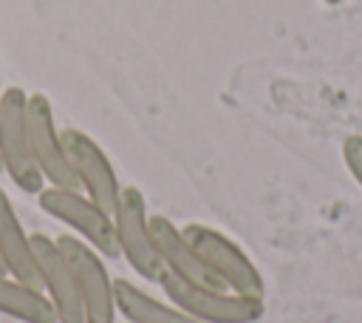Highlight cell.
<instances>
[{"instance_id":"6da1fadb","label":"cell","mask_w":362,"mask_h":323,"mask_svg":"<svg viewBox=\"0 0 362 323\" xmlns=\"http://www.w3.org/2000/svg\"><path fill=\"white\" fill-rule=\"evenodd\" d=\"M0 162L23 193L40 196L45 190V178L34 162L28 139V94L17 85L3 88L0 96Z\"/></svg>"},{"instance_id":"7a4b0ae2","label":"cell","mask_w":362,"mask_h":323,"mask_svg":"<svg viewBox=\"0 0 362 323\" xmlns=\"http://www.w3.org/2000/svg\"><path fill=\"white\" fill-rule=\"evenodd\" d=\"M158 283L173 306H178L181 312H187L201 323H255L263 317L260 298H246L229 289L198 286L170 272H164Z\"/></svg>"},{"instance_id":"3957f363","label":"cell","mask_w":362,"mask_h":323,"mask_svg":"<svg viewBox=\"0 0 362 323\" xmlns=\"http://www.w3.org/2000/svg\"><path fill=\"white\" fill-rule=\"evenodd\" d=\"M40 207L74 230L76 238L90 244L102 258H119V241H116V224L107 210H102L93 198H88L82 190H62V187H45L37 196Z\"/></svg>"},{"instance_id":"277c9868","label":"cell","mask_w":362,"mask_h":323,"mask_svg":"<svg viewBox=\"0 0 362 323\" xmlns=\"http://www.w3.org/2000/svg\"><path fill=\"white\" fill-rule=\"evenodd\" d=\"M181 230L189 238V244L195 246V252L204 258V264L226 283L229 292L263 300V295H266L263 275L252 264V258L232 238H226L223 232H218V230H212L206 224H198V221H192V224H187Z\"/></svg>"},{"instance_id":"5b68a950","label":"cell","mask_w":362,"mask_h":323,"mask_svg":"<svg viewBox=\"0 0 362 323\" xmlns=\"http://www.w3.org/2000/svg\"><path fill=\"white\" fill-rule=\"evenodd\" d=\"M116 241H119V255L130 264V269L150 280L158 283L164 275V264L158 258L153 232H150V215H147V201L139 187H122L116 212Z\"/></svg>"},{"instance_id":"8992f818","label":"cell","mask_w":362,"mask_h":323,"mask_svg":"<svg viewBox=\"0 0 362 323\" xmlns=\"http://www.w3.org/2000/svg\"><path fill=\"white\" fill-rule=\"evenodd\" d=\"M57 244L74 269L85 323H116L119 312H116L113 278L105 266V258L90 244H85L82 238H76L71 232H62L57 238Z\"/></svg>"},{"instance_id":"52a82bcc","label":"cell","mask_w":362,"mask_h":323,"mask_svg":"<svg viewBox=\"0 0 362 323\" xmlns=\"http://www.w3.org/2000/svg\"><path fill=\"white\" fill-rule=\"evenodd\" d=\"M59 136H62L68 162L74 167V176L79 181V190L113 215L119 196H122V184H119V176H116L107 153L99 147L96 139H90L88 133H82L76 128H65V130H59Z\"/></svg>"},{"instance_id":"ba28073f","label":"cell","mask_w":362,"mask_h":323,"mask_svg":"<svg viewBox=\"0 0 362 323\" xmlns=\"http://www.w3.org/2000/svg\"><path fill=\"white\" fill-rule=\"evenodd\" d=\"M28 139H31V153H34V162L45 184L62 187V190H79L62 136L54 125V108L45 94H28Z\"/></svg>"},{"instance_id":"9c48e42d","label":"cell","mask_w":362,"mask_h":323,"mask_svg":"<svg viewBox=\"0 0 362 323\" xmlns=\"http://www.w3.org/2000/svg\"><path fill=\"white\" fill-rule=\"evenodd\" d=\"M31 246H34L37 269L42 278V292L48 295L57 312V323H85L76 278L57 238H48L45 232H31Z\"/></svg>"},{"instance_id":"30bf717a","label":"cell","mask_w":362,"mask_h":323,"mask_svg":"<svg viewBox=\"0 0 362 323\" xmlns=\"http://www.w3.org/2000/svg\"><path fill=\"white\" fill-rule=\"evenodd\" d=\"M150 232L158 249V258L164 264V272L184 278L198 286H212V289H226V283L204 264V258L195 252L189 238L184 235L181 227H175L167 215H150Z\"/></svg>"},{"instance_id":"8fae6325","label":"cell","mask_w":362,"mask_h":323,"mask_svg":"<svg viewBox=\"0 0 362 323\" xmlns=\"http://www.w3.org/2000/svg\"><path fill=\"white\" fill-rule=\"evenodd\" d=\"M0 264L6 266V275L28 283L34 289H42V278L37 269V258H34V246H31V235L23 230L11 198L6 196V190L0 187Z\"/></svg>"},{"instance_id":"7c38bea8","label":"cell","mask_w":362,"mask_h":323,"mask_svg":"<svg viewBox=\"0 0 362 323\" xmlns=\"http://www.w3.org/2000/svg\"><path fill=\"white\" fill-rule=\"evenodd\" d=\"M113 295H116V312L124 317V323H201L187 312H181L178 306L153 298L127 278H113Z\"/></svg>"},{"instance_id":"4fadbf2b","label":"cell","mask_w":362,"mask_h":323,"mask_svg":"<svg viewBox=\"0 0 362 323\" xmlns=\"http://www.w3.org/2000/svg\"><path fill=\"white\" fill-rule=\"evenodd\" d=\"M0 314H8L20 323H57L48 295L8 275H0Z\"/></svg>"},{"instance_id":"5bb4252c","label":"cell","mask_w":362,"mask_h":323,"mask_svg":"<svg viewBox=\"0 0 362 323\" xmlns=\"http://www.w3.org/2000/svg\"><path fill=\"white\" fill-rule=\"evenodd\" d=\"M342 159H345V167L348 173L356 178V184L362 187V136L354 133L342 142Z\"/></svg>"},{"instance_id":"9a60e30c","label":"cell","mask_w":362,"mask_h":323,"mask_svg":"<svg viewBox=\"0 0 362 323\" xmlns=\"http://www.w3.org/2000/svg\"><path fill=\"white\" fill-rule=\"evenodd\" d=\"M325 3H328V6H337V3H342V0H325Z\"/></svg>"},{"instance_id":"2e32d148","label":"cell","mask_w":362,"mask_h":323,"mask_svg":"<svg viewBox=\"0 0 362 323\" xmlns=\"http://www.w3.org/2000/svg\"><path fill=\"white\" fill-rule=\"evenodd\" d=\"M0 275H6V266H3V264H0Z\"/></svg>"},{"instance_id":"e0dca14e","label":"cell","mask_w":362,"mask_h":323,"mask_svg":"<svg viewBox=\"0 0 362 323\" xmlns=\"http://www.w3.org/2000/svg\"><path fill=\"white\" fill-rule=\"evenodd\" d=\"M0 96H3V79H0Z\"/></svg>"},{"instance_id":"ac0fdd59","label":"cell","mask_w":362,"mask_h":323,"mask_svg":"<svg viewBox=\"0 0 362 323\" xmlns=\"http://www.w3.org/2000/svg\"><path fill=\"white\" fill-rule=\"evenodd\" d=\"M0 170H3V162H0Z\"/></svg>"}]
</instances>
